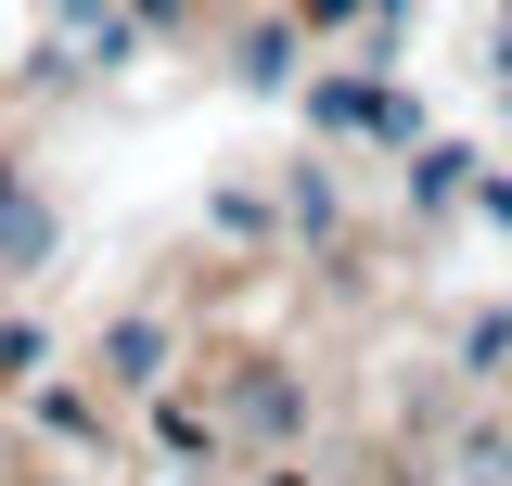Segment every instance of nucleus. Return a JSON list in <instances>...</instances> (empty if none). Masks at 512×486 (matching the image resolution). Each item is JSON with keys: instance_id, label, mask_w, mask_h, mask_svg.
Listing matches in <instances>:
<instances>
[{"instance_id": "nucleus-1", "label": "nucleus", "mask_w": 512, "mask_h": 486, "mask_svg": "<svg viewBox=\"0 0 512 486\" xmlns=\"http://www.w3.org/2000/svg\"><path fill=\"white\" fill-rule=\"evenodd\" d=\"M500 77H512V52H500Z\"/></svg>"}]
</instances>
